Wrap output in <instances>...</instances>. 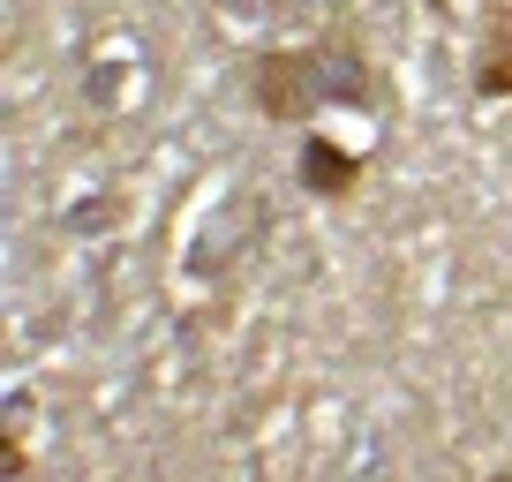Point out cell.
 I'll return each mask as SVG.
<instances>
[{
    "instance_id": "cell-1",
    "label": "cell",
    "mask_w": 512,
    "mask_h": 482,
    "mask_svg": "<svg viewBox=\"0 0 512 482\" xmlns=\"http://www.w3.org/2000/svg\"><path fill=\"white\" fill-rule=\"evenodd\" d=\"M475 91L482 98H512V8L490 23V38H482V68H475Z\"/></svg>"
}]
</instances>
